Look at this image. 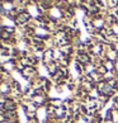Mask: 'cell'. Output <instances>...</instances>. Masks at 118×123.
<instances>
[{"mask_svg": "<svg viewBox=\"0 0 118 123\" xmlns=\"http://www.w3.org/2000/svg\"><path fill=\"white\" fill-rule=\"evenodd\" d=\"M4 107H5V109H8V111H12V109H14L15 104H14L13 100H6L5 104H4Z\"/></svg>", "mask_w": 118, "mask_h": 123, "instance_id": "obj_1", "label": "cell"}]
</instances>
